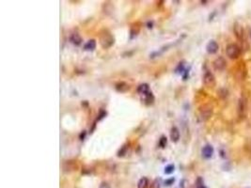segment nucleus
Wrapping results in <instances>:
<instances>
[{
  "label": "nucleus",
  "mask_w": 251,
  "mask_h": 188,
  "mask_svg": "<svg viewBox=\"0 0 251 188\" xmlns=\"http://www.w3.org/2000/svg\"><path fill=\"white\" fill-rule=\"evenodd\" d=\"M218 49H219L218 43H217L215 41H210L208 42V44H207V46H206L207 52H208L209 54H211V55L215 54V53L218 51Z\"/></svg>",
  "instance_id": "7"
},
{
  "label": "nucleus",
  "mask_w": 251,
  "mask_h": 188,
  "mask_svg": "<svg viewBox=\"0 0 251 188\" xmlns=\"http://www.w3.org/2000/svg\"><path fill=\"white\" fill-rule=\"evenodd\" d=\"M217 94H218V96L220 98L224 99V98L227 97V96H228L229 92H228V90H227L225 88H222V89H218V91H217Z\"/></svg>",
  "instance_id": "18"
},
{
  "label": "nucleus",
  "mask_w": 251,
  "mask_h": 188,
  "mask_svg": "<svg viewBox=\"0 0 251 188\" xmlns=\"http://www.w3.org/2000/svg\"><path fill=\"white\" fill-rule=\"evenodd\" d=\"M99 41H100L101 46L104 48V49H107V48H110L114 44L115 38L109 31L104 30L101 33V35L99 37Z\"/></svg>",
  "instance_id": "1"
},
{
  "label": "nucleus",
  "mask_w": 251,
  "mask_h": 188,
  "mask_svg": "<svg viewBox=\"0 0 251 188\" xmlns=\"http://www.w3.org/2000/svg\"><path fill=\"white\" fill-rule=\"evenodd\" d=\"M70 40L74 45H80L82 43V38L78 33H74V34H72Z\"/></svg>",
  "instance_id": "13"
},
{
  "label": "nucleus",
  "mask_w": 251,
  "mask_h": 188,
  "mask_svg": "<svg viewBox=\"0 0 251 188\" xmlns=\"http://www.w3.org/2000/svg\"><path fill=\"white\" fill-rule=\"evenodd\" d=\"M213 66H214V68H215V71H224L225 68H226L227 61H226V59H224L223 56H218L213 62Z\"/></svg>",
  "instance_id": "6"
},
{
  "label": "nucleus",
  "mask_w": 251,
  "mask_h": 188,
  "mask_svg": "<svg viewBox=\"0 0 251 188\" xmlns=\"http://www.w3.org/2000/svg\"><path fill=\"white\" fill-rule=\"evenodd\" d=\"M76 168V164L74 163V161H66L63 164V170L65 172H70L74 170Z\"/></svg>",
  "instance_id": "10"
},
{
  "label": "nucleus",
  "mask_w": 251,
  "mask_h": 188,
  "mask_svg": "<svg viewBox=\"0 0 251 188\" xmlns=\"http://www.w3.org/2000/svg\"><path fill=\"white\" fill-rule=\"evenodd\" d=\"M144 97H145V104H146L149 105V104H153V102H154V96H153V94L151 92V91L148 92L146 95L144 96Z\"/></svg>",
  "instance_id": "16"
},
{
  "label": "nucleus",
  "mask_w": 251,
  "mask_h": 188,
  "mask_svg": "<svg viewBox=\"0 0 251 188\" xmlns=\"http://www.w3.org/2000/svg\"><path fill=\"white\" fill-rule=\"evenodd\" d=\"M137 92H138L139 94H141V95H144V96H145L148 92H149V85L146 84V83L139 85L138 88H137Z\"/></svg>",
  "instance_id": "12"
},
{
  "label": "nucleus",
  "mask_w": 251,
  "mask_h": 188,
  "mask_svg": "<svg viewBox=\"0 0 251 188\" xmlns=\"http://www.w3.org/2000/svg\"><path fill=\"white\" fill-rule=\"evenodd\" d=\"M205 185H204V182H203V180L201 179V178H197V188H203Z\"/></svg>",
  "instance_id": "22"
},
{
  "label": "nucleus",
  "mask_w": 251,
  "mask_h": 188,
  "mask_svg": "<svg viewBox=\"0 0 251 188\" xmlns=\"http://www.w3.org/2000/svg\"><path fill=\"white\" fill-rule=\"evenodd\" d=\"M152 188H160V184H159L158 180H155L153 182V184L152 185Z\"/></svg>",
  "instance_id": "23"
},
{
  "label": "nucleus",
  "mask_w": 251,
  "mask_h": 188,
  "mask_svg": "<svg viewBox=\"0 0 251 188\" xmlns=\"http://www.w3.org/2000/svg\"><path fill=\"white\" fill-rule=\"evenodd\" d=\"M203 83L208 88H214L215 86L216 82H215V75L211 73V71H206L203 75Z\"/></svg>",
  "instance_id": "5"
},
{
  "label": "nucleus",
  "mask_w": 251,
  "mask_h": 188,
  "mask_svg": "<svg viewBox=\"0 0 251 188\" xmlns=\"http://www.w3.org/2000/svg\"><path fill=\"white\" fill-rule=\"evenodd\" d=\"M174 181H175V179L174 178H171V179H169V180H167V181H166V182L165 184H167V185H171L173 182H174Z\"/></svg>",
  "instance_id": "25"
},
{
  "label": "nucleus",
  "mask_w": 251,
  "mask_h": 188,
  "mask_svg": "<svg viewBox=\"0 0 251 188\" xmlns=\"http://www.w3.org/2000/svg\"><path fill=\"white\" fill-rule=\"evenodd\" d=\"M234 34L237 37L238 40L242 41L244 38V28L243 26L239 25V24H235L234 25Z\"/></svg>",
  "instance_id": "9"
},
{
  "label": "nucleus",
  "mask_w": 251,
  "mask_h": 188,
  "mask_svg": "<svg viewBox=\"0 0 251 188\" xmlns=\"http://www.w3.org/2000/svg\"><path fill=\"white\" fill-rule=\"evenodd\" d=\"M247 113V103L244 97L239 99L238 102V115L241 119H245Z\"/></svg>",
  "instance_id": "4"
},
{
  "label": "nucleus",
  "mask_w": 251,
  "mask_h": 188,
  "mask_svg": "<svg viewBox=\"0 0 251 188\" xmlns=\"http://www.w3.org/2000/svg\"><path fill=\"white\" fill-rule=\"evenodd\" d=\"M126 151H127V145L122 146V149H120V150L119 151V152H118V156L119 157H122L124 154L126 153Z\"/></svg>",
  "instance_id": "20"
},
{
  "label": "nucleus",
  "mask_w": 251,
  "mask_h": 188,
  "mask_svg": "<svg viewBox=\"0 0 251 188\" xmlns=\"http://www.w3.org/2000/svg\"><path fill=\"white\" fill-rule=\"evenodd\" d=\"M85 50L87 51H92L96 48V41L95 40H89V41H87V43L84 46Z\"/></svg>",
  "instance_id": "14"
},
{
  "label": "nucleus",
  "mask_w": 251,
  "mask_h": 188,
  "mask_svg": "<svg viewBox=\"0 0 251 188\" xmlns=\"http://www.w3.org/2000/svg\"><path fill=\"white\" fill-rule=\"evenodd\" d=\"M174 166L173 165H168L167 167H166L165 168V173L166 174H171V173L174 171Z\"/></svg>",
  "instance_id": "21"
},
{
  "label": "nucleus",
  "mask_w": 251,
  "mask_h": 188,
  "mask_svg": "<svg viewBox=\"0 0 251 188\" xmlns=\"http://www.w3.org/2000/svg\"><path fill=\"white\" fill-rule=\"evenodd\" d=\"M248 149H249V152H251V142L249 143V146H248Z\"/></svg>",
  "instance_id": "27"
},
{
  "label": "nucleus",
  "mask_w": 251,
  "mask_h": 188,
  "mask_svg": "<svg viewBox=\"0 0 251 188\" xmlns=\"http://www.w3.org/2000/svg\"><path fill=\"white\" fill-rule=\"evenodd\" d=\"M99 188H111V187H110V185L107 184V182H102V184H100V187H99Z\"/></svg>",
  "instance_id": "24"
},
{
  "label": "nucleus",
  "mask_w": 251,
  "mask_h": 188,
  "mask_svg": "<svg viewBox=\"0 0 251 188\" xmlns=\"http://www.w3.org/2000/svg\"><path fill=\"white\" fill-rule=\"evenodd\" d=\"M214 113V108L210 104H205L200 107V117L202 120H208Z\"/></svg>",
  "instance_id": "2"
},
{
  "label": "nucleus",
  "mask_w": 251,
  "mask_h": 188,
  "mask_svg": "<svg viewBox=\"0 0 251 188\" xmlns=\"http://www.w3.org/2000/svg\"><path fill=\"white\" fill-rule=\"evenodd\" d=\"M201 153H202V156H203L204 158L209 159V158H211L212 156H213L214 149H213V147H212L211 145H206L205 147H203V149H202Z\"/></svg>",
  "instance_id": "8"
},
{
  "label": "nucleus",
  "mask_w": 251,
  "mask_h": 188,
  "mask_svg": "<svg viewBox=\"0 0 251 188\" xmlns=\"http://www.w3.org/2000/svg\"><path fill=\"white\" fill-rule=\"evenodd\" d=\"M116 89L119 92H125V91H127L129 89V86L126 83H124V82H120V83L116 85Z\"/></svg>",
  "instance_id": "15"
},
{
  "label": "nucleus",
  "mask_w": 251,
  "mask_h": 188,
  "mask_svg": "<svg viewBox=\"0 0 251 188\" xmlns=\"http://www.w3.org/2000/svg\"><path fill=\"white\" fill-rule=\"evenodd\" d=\"M105 115H107V113H105L104 111H101V114H100V116H99V118H98V119H103L104 117H105Z\"/></svg>",
  "instance_id": "26"
},
{
  "label": "nucleus",
  "mask_w": 251,
  "mask_h": 188,
  "mask_svg": "<svg viewBox=\"0 0 251 188\" xmlns=\"http://www.w3.org/2000/svg\"><path fill=\"white\" fill-rule=\"evenodd\" d=\"M170 138L173 142H178L180 139V131L177 127H172L170 131Z\"/></svg>",
  "instance_id": "11"
},
{
  "label": "nucleus",
  "mask_w": 251,
  "mask_h": 188,
  "mask_svg": "<svg viewBox=\"0 0 251 188\" xmlns=\"http://www.w3.org/2000/svg\"><path fill=\"white\" fill-rule=\"evenodd\" d=\"M226 54L230 59H237L241 55V49L237 44L231 43V44H229L227 46Z\"/></svg>",
  "instance_id": "3"
},
{
  "label": "nucleus",
  "mask_w": 251,
  "mask_h": 188,
  "mask_svg": "<svg viewBox=\"0 0 251 188\" xmlns=\"http://www.w3.org/2000/svg\"><path fill=\"white\" fill-rule=\"evenodd\" d=\"M167 143V137H162L160 138V140H159V146L164 149V148H166Z\"/></svg>",
  "instance_id": "19"
},
{
  "label": "nucleus",
  "mask_w": 251,
  "mask_h": 188,
  "mask_svg": "<svg viewBox=\"0 0 251 188\" xmlns=\"http://www.w3.org/2000/svg\"><path fill=\"white\" fill-rule=\"evenodd\" d=\"M148 185H149V180L147 179L146 177H143V178H141V179L138 181L137 188H147Z\"/></svg>",
  "instance_id": "17"
}]
</instances>
